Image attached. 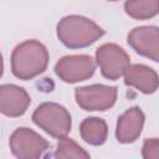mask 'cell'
Returning a JSON list of instances; mask_svg holds the SVG:
<instances>
[{
  "mask_svg": "<svg viewBox=\"0 0 159 159\" xmlns=\"http://www.w3.org/2000/svg\"><path fill=\"white\" fill-rule=\"evenodd\" d=\"M48 51L37 40L19 43L11 53V72L16 78L27 81L45 72L48 65Z\"/></svg>",
  "mask_w": 159,
  "mask_h": 159,
  "instance_id": "6da1fadb",
  "label": "cell"
},
{
  "mask_svg": "<svg viewBox=\"0 0 159 159\" xmlns=\"http://www.w3.org/2000/svg\"><path fill=\"white\" fill-rule=\"evenodd\" d=\"M56 32L58 40L68 48L87 47L106 34L99 25L81 15L62 17L57 24Z\"/></svg>",
  "mask_w": 159,
  "mask_h": 159,
  "instance_id": "7a4b0ae2",
  "label": "cell"
},
{
  "mask_svg": "<svg viewBox=\"0 0 159 159\" xmlns=\"http://www.w3.org/2000/svg\"><path fill=\"white\" fill-rule=\"evenodd\" d=\"M32 122L53 138L66 137L72 127L68 111L55 102L41 103L32 113Z\"/></svg>",
  "mask_w": 159,
  "mask_h": 159,
  "instance_id": "3957f363",
  "label": "cell"
},
{
  "mask_svg": "<svg viewBox=\"0 0 159 159\" xmlns=\"http://www.w3.org/2000/svg\"><path fill=\"white\" fill-rule=\"evenodd\" d=\"M117 96V87L106 84H91L78 87L75 91V98L77 104L87 112H103L109 109L116 103Z\"/></svg>",
  "mask_w": 159,
  "mask_h": 159,
  "instance_id": "277c9868",
  "label": "cell"
},
{
  "mask_svg": "<svg viewBox=\"0 0 159 159\" xmlns=\"http://www.w3.org/2000/svg\"><path fill=\"white\" fill-rule=\"evenodd\" d=\"M9 145L11 153L19 159H37L48 149V142L26 127L17 128L12 132Z\"/></svg>",
  "mask_w": 159,
  "mask_h": 159,
  "instance_id": "5b68a950",
  "label": "cell"
},
{
  "mask_svg": "<svg viewBox=\"0 0 159 159\" xmlns=\"http://www.w3.org/2000/svg\"><path fill=\"white\" fill-rule=\"evenodd\" d=\"M96 65L99 66L101 75L111 81L123 76L130 65L129 55L116 43H104L96 50Z\"/></svg>",
  "mask_w": 159,
  "mask_h": 159,
  "instance_id": "8992f818",
  "label": "cell"
},
{
  "mask_svg": "<svg viewBox=\"0 0 159 159\" xmlns=\"http://www.w3.org/2000/svg\"><path fill=\"white\" fill-rule=\"evenodd\" d=\"M96 71V61L88 55L63 56L55 65L56 75L66 83L88 80Z\"/></svg>",
  "mask_w": 159,
  "mask_h": 159,
  "instance_id": "52a82bcc",
  "label": "cell"
},
{
  "mask_svg": "<svg viewBox=\"0 0 159 159\" xmlns=\"http://www.w3.org/2000/svg\"><path fill=\"white\" fill-rule=\"evenodd\" d=\"M128 45L140 56L159 61V29L157 26L134 27L127 37Z\"/></svg>",
  "mask_w": 159,
  "mask_h": 159,
  "instance_id": "ba28073f",
  "label": "cell"
},
{
  "mask_svg": "<svg viewBox=\"0 0 159 159\" xmlns=\"http://www.w3.org/2000/svg\"><path fill=\"white\" fill-rule=\"evenodd\" d=\"M31 98L26 89L16 84L0 86V113L6 117L16 118L27 111Z\"/></svg>",
  "mask_w": 159,
  "mask_h": 159,
  "instance_id": "9c48e42d",
  "label": "cell"
},
{
  "mask_svg": "<svg viewBox=\"0 0 159 159\" xmlns=\"http://www.w3.org/2000/svg\"><path fill=\"white\" fill-rule=\"evenodd\" d=\"M144 113L139 107H132L119 116L116 127V138L119 143L129 144L135 142L144 127Z\"/></svg>",
  "mask_w": 159,
  "mask_h": 159,
  "instance_id": "30bf717a",
  "label": "cell"
},
{
  "mask_svg": "<svg viewBox=\"0 0 159 159\" xmlns=\"http://www.w3.org/2000/svg\"><path fill=\"white\" fill-rule=\"evenodd\" d=\"M123 76L127 86L134 87L144 94H152L158 89V73L149 66L142 63L129 65Z\"/></svg>",
  "mask_w": 159,
  "mask_h": 159,
  "instance_id": "8fae6325",
  "label": "cell"
},
{
  "mask_svg": "<svg viewBox=\"0 0 159 159\" xmlns=\"http://www.w3.org/2000/svg\"><path fill=\"white\" fill-rule=\"evenodd\" d=\"M81 138L91 145H102L108 137V127L104 119L98 117H89L80 124Z\"/></svg>",
  "mask_w": 159,
  "mask_h": 159,
  "instance_id": "7c38bea8",
  "label": "cell"
},
{
  "mask_svg": "<svg viewBox=\"0 0 159 159\" xmlns=\"http://www.w3.org/2000/svg\"><path fill=\"white\" fill-rule=\"evenodd\" d=\"M125 14L135 20H148L158 14V0H125Z\"/></svg>",
  "mask_w": 159,
  "mask_h": 159,
  "instance_id": "4fadbf2b",
  "label": "cell"
},
{
  "mask_svg": "<svg viewBox=\"0 0 159 159\" xmlns=\"http://www.w3.org/2000/svg\"><path fill=\"white\" fill-rule=\"evenodd\" d=\"M89 157H91L89 153H87L75 140H72L71 138H67V135L60 138V140L57 143V147H56L55 158H57V159H68V158L88 159Z\"/></svg>",
  "mask_w": 159,
  "mask_h": 159,
  "instance_id": "5bb4252c",
  "label": "cell"
},
{
  "mask_svg": "<svg viewBox=\"0 0 159 159\" xmlns=\"http://www.w3.org/2000/svg\"><path fill=\"white\" fill-rule=\"evenodd\" d=\"M142 155L145 159H158L159 158V140L158 138L145 139L142 149Z\"/></svg>",
  "mask_w": 159,
  "mask_h": 159,
  "instance_id": "9a60e30c",
  "label": "cell"
},
{
  "mask_svg": "<svg viewBox=\"0 0 159 159\" xmlns=\"http://www.w3.org/2000/svg\"><path fill=\"white\" fill-rule=\"evenodd\" d=\"M2 72H4V62H2V56L0 53V77L2 76Z\"/></svg>",
  "mask_w": 159,
  "mask_h": 159,
  "instance_id": "2e32d148",
  "label": "cell"
},
{
  "mask_svg": "<svg viewBox=\"0 0 159 159\" xmlns=\"http://www.w3.org/2000/svg\"><path fill=\"white\" fill-rule=\"evenodd\" d=\"M108 1H117V0H108Z\"/></svg>",
  "mask_w": 159,
  "mask_h": 159,
  "instance_id": "e0dca14e",
  "label": "cell"
}]
</instances>
